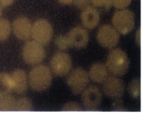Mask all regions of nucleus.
I'll list each match as a JSON object with an SVG mask.
<instances>
[{"mask_svg":"<svg viewBox=\"0 0 148 118\" xmlns=\"http://www.w3.org/2000/svg\"><path fill=\"white\" fill-rule=\"evenodd\" d=\"M106 67L114 75L121 77L125 75L130 68L127 55L121 48H114L108 53Z\"/></svg>","mask_w":148,"mask_h":118,"instance_id":"f257e3e1","label":"nucleus"},{"mask_svg":"<svg viewBox=\"0 0 148 118\" xmlns=\"http://www.w3.org/2000/svg\"><path fill=\"white\" fill-rule=\"evenodd\" d=\"M52 75L48 66L39 65L30 70L28 76V82L35 91L41 92L48 89L51 86Z\"/></svg>","mask_w":148,"mask_h":118,"instance_id":"f03ea898","label":"nucleus"},{"mask_svg":"<svg viewBox=\"0 0 148 118\" xmlns=\"http://www.w3.org/2000/svg\"><path fill=\"white\" fill-rule=\"evenodd\" d=\"M114 28L122 35L130 33L135 25V17L132 11L127 9L119 10L114 14L112 19Z\"/></svg>","mask_w":148,"mask_h":118,"instance_id":"7ed1b4c3","label":"nucleus"},{"mask_svg":"<svg viewBox=\"0 0 148 118\" xmlns=\"http://www.w3.org/2000/svg\"><path fill=\"white\" fill-rule=\"evenodd\" d=\"M22 57L25 62L31 66L38 65L46 57V52L42 45L35 41L27 42L22 49Z\"/></svg>","mask_w":148,"mask_h":118,"instance_id":"20e7f679","label":"nucleus"},{"mask_svg":"<svg viewBox=\"0 0 148 118\" xmlns=\"http://www.w3.org/2000/svg\"><path fill=\"white\" fill-rule=\"evenodd\" d=\"M66 82L74 95H79L87 87L89 83V75L86 70L79 67L70 72Z\"/></svg>","mask_w":148,"mask_h":118,"instance_id":"39448f33","label":"nucleus"},{"mask_svg":"<svg viewBox=\"0 0 148 118\" xmlns=\"http://www.w3.org/2000/svg\"><path fill=\"white\" fill-rule=\"evenodd\" d=\"M52 36L53 28L49 21L40 19L34 23L32 28V37L34 41L44 46L50 42Z\"/></svg>","mask_w":148,"mask_h":118,"instance_id":"423d86ee","label":"nucleus"},{"mask_svg":"<svg viewBox=\"0 0 148 118\" xmlns=\"http://www.w3.org/2000/svg\"><path fill=\"white\" fill-rule=\"evenodd\" d=\"M97 39L99 44L106 48H114L117 46L120 39L118 31L110 25H103L97 32Z\"/></svg>","mask_w":148,"mask_h":118,"instance_id":"0eeeda50","label":"nucleus"},{"mask_svg":"<svg viewBox=\"0 0 148 118\" xmlns=\"http://www.w3.org/2000/svg\"><path fill=\"white\" fill-rule=\"evenodd\" d=\"M73 63L70 56L66 52H57L50 61V68L56 76L64 77L69 73Z\"/></svg>","mask_w":148,"mask_h":118,"instance_id":"6e6552de","label":"nucleus"},{"mask_svg":"<svg viewBox=\"0 0 148 118\" xmlns=\"http://www.w3.org/2000/svg\"><path fill=\"white\" fill-rule=\"evenodd\" d=\"M103 83V93L105 95L111 99L121 98L125 92V83L120 78L114 76L108 77Z\"/></svg>","mask_w":148,"mask_h":118,"instance_id":"1a4fd4ad","label":"nucleus"},{"mask_svg":"<svg viewBox=\"0 0 148 118\" xmlns=\"http://www.w3.org/2000/svg\"><path fill=\"white\" fill-rule=\"evenodd\" d=\"M82 93V104L86 109L93 110L100 106L102 101V94L98 87L91 85Z\"/></svg>","mask_w":148,"mask_h":118,"instance_id":"9d476101","label":"nucleus"},{"mask_svg":"<svg viewBox=\"0 0 148 118\" xmlns=\"http://www.w3.org/2000/svg\"><path fill=\"white\" fill-rule=\"evenodd\" d=\"M71 47L83 48L87 46L89 41V35L87 30L80 26L75 27L67 34Z\"/></svg>","mask_w":148,"mask_h":118,"instance_id":"9b49d317","label":"nucleus"},{"mask_svg":"<svg viewBox=\"0 0 148 118\" xmlns=\"http://www.w3.org/2000/svg\"><path fill=\"white\" fill-rule=\"evenodd\" d=\"M31 21L25 17H18L12 23L15 35L21 40H27L32 35Z\"/></svg>","mask_w":148,"mask_h":118,"instance_id":"f8f14e48","label":"nucleus"},{"mask_svg":"<svg viewBox=\"0 0 148 118\" xmlns=\"http://www.w3.org/2000/svg\"><path fill=\"white\" fill-rule=\"evenodd\" d=\"M10 76L12 81V90L19 95L24 94L28 90V77L26 71L17 69L12 72Z\"/></svg>","mask_w":148,"mask_h":118,"instance_id":"ddd939ff","label":"nucleus"},{"mask_svg":"<svg viewBox=\"0 0 148 118\" xmlns=\"http://www.w3.org/2000/svg\"><path fill=\"white\" fill-rule=\"evenodd\" d=\"M81 19L85 28L93 29L98 26L100 21V14L96 8L88 6L82 12Z\"/></svg>","mask_w":148,"mask_h":118,"instance_id":"4468645a","label":"nucleus"},{"mask_svg":"<svg viewBox=\"0 0 148 118\" xmlns=\"http://www.w3.org/2000/svg\"><path fill=\"white\" fill-rule=\"evenodd\" d=\"M89 78L97 83H103L108 77V70L107 67L102 63H96L90 67L89 70Z\"/></svg>","mask_w":148,"mask_h":118,"instance_id":"2eb2a0df","label":"nucleus"},{"mask_svg":"<svg viewBox=\"0 0 148 118\" xmlns=\"http://www.w3.org/2000/svg\"><path fill=\"white\" fill-rule=\"evenodd\" d=\"M12 90L11 76L6 72L0 73V96L8 95Z\"/></svg>","mask_w":148,"mask_h":118,"instance_id":"dca6fc26","label":"nucleus"},{"mask_svg":"<svg viewBox=\"0 0 148 118\" xmlns=\"http://www.w3.org/2000/svg\"><path fill=\"white\" fill-rule=\"evenodd\" d=\"M16 99L11 95L0 96V111H11L15 108Z\"/></svg>","mask_w":148,"mask_h":118,"instance_id":"f3484780","label":"nucleus"},{"mask_svg":"<svg viewBox=\"0 0 148 118\" xmlns=\"http://www.w3.org/2000/svg\"><path fill=\"white\" fill-rule=\"evenodd\" d=\"M11 32V25L6 19H0V41H4L8 39Z\"/></svg>","mask_w":148,"mask_h":118,"instance_id":"a211bd4d","label":"nucleus"},{"mask_svg":"<svg viewBox=\"0 0 148 118\" xmlns=\"http://www.w3.org/2000/svg\"><path fill=\"white\" fill-rule=\"evenodd\" d=\"M33 108L31 101L26 97L20 98L15 101V111H31Z\"/></svg>","mask_w":148,"mask_h":118,"instance_id":"6ab92c4d","label":"nucleus"},{"mask_svg":"<svg viewBox=\"0 0 148 118\" xmlns=\"http://www.w3.org/2000/svg\"><path fill=\"white\" fill-rule=\"evenodd\" d=\"M128 92L133 98H138L140 95V80L139 78L133 79L128 85Z\"/></svg>","mask_w":148,"mask_h":118,"instance_id":"aec40b11","label":"nucleus"},{"mask_svg":"<svg viewBox=\"0 0 148 118\" xmlns=\"http://www.w3.org/2000/svg\"><path fill=\"white\" fill-rule=\"evenodd\" d=\"M55 45L59 50H66L71 48L70 43L67 35H59L56 37L55 41Z\"/></svg>","mask_w":148,"mask_h":118,"instance_id":"412c9836","label":"nucleus"},{"mask_svg":"<svg viewBox=\"0 0 148 118\" xmlns=\"http://www.w3.org/2000/svg\"><path fill=\"white\" fill-rule=\"evenodd\" d=\"M82 107L75 101H70L63 106L62 111H81Z\"/></svg>","mask_w":148,"mask_h":118,"instance_id":"4be33fe9","label":"nucleus"},{"mask_svg":"<svg viewBox=\"0 0 148 118\" xmlns=\"http://www.w3.org/2000/svg\"><path fill=\"white\" fill-rule=\"evenodd\" d=\"M132 0H111L112 5L119 9L125 8L130 4Z\"/></svg>","mask_w":148,"mask_h":118,"instance_id":"5701e85b","label":"nucleus"},{"mask_svg":"<svg viewBox=\"0 0 148 118\" xmlns=\"http://www.w3.org/2000/svg\"><path fill=\"white\" fill-rule=\"evenodd\" d=\"M112 108L113 110H116V111H124V110H125L123 101L122 99H121V98L114 99V101L112 102Z\"/></svg>","mask_w":148,"mask_h":118,"instance_id":"b1692460","label":"nucleus"},{"mask_svg":"<svg viewBox=\"0 0 148 118\" xmlns=\"http://www.w3.org/2000/svg\"><path fill=\"white\" fill-rule=\"evenodd\" d=\"M92 3L96 6H106V8H110L112 5L111 0H90Z\"/></svg>","mask_w":148,"mask_h":118,"instance_id":"393cba45","label":"nucleus"},{"mask_svg":"<svg viewBox=\"0 0 148 118\" xmlns=\"http://www.w3.org/2000/svg\"><path fill=\"white\" fill-rule=\"evenodd\" d=\"M75 3L80 8H86L88 6V0H75Z\"/></svg>","mask_w":148,"mask_h":118,"instance_id":"a878e982","label":"nucleus"},{"mask_svg":"<svg viewBox=\"0 0 148 118\" xmlns=\"http://www.w3.org/2000/svg\"><path fill=\"white\" fill-rule=\"evenodd\" d=\"M15 0H0V5L3 7H8L14 2Z\"/></svg>","mask_w":148,"mask_h":118,"instance_id":"bb28decb","label":"nucleus"},{"mask_svg":"<svg viewBox=\"0 0 148 118\" xmlns=\"http://www.w3.org/2000/svg\"><path fill=\"white\" fill-rule=\"evenodd\" d=\"M136 41L137 45L140 46V29L139 28L136 32Z\"/></svg>","mask_w":148,"mask_h":118,"instance_id":"cd10ccee","label":"nucleus"},{"mask_svg":"<svg viewBox=\"0 0 148 118\" xmlns=\"http://www.w3.org/2000/svg\"><path fill=\"white\" fill-rule=\"evenodd\" d=\"M59 2L64 4H70L73 1V0H59Z\"/></svg>","mask_w":148,"mask_h":118,"instance_id":"c85d7f7f","label":"nucleus"},{"mask_svg":"<svg viewBox=\"0 0 148 118\" xmlns=\"http://www.w3.org/2000/svg\"><path fill=\"white\" fill-rule=\"evenodd\" d=\"M1 16V5H0V17Z\"/></svg>","mask_w":148,"mask_h":118,"instance_id":"c756f323","label":"nucleus"}]
</instances>
